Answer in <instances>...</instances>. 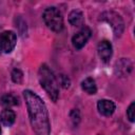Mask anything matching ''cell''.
<instances>
[{"label": "cell", "mask_w": 135, "mask_h": 135, "mask_svg": "<svg viewBox=\"0 0 135 135\" xmlns=\"http://www.w3.org/2000/svg\"><path fill=\"white\" fill-rule=\"evenodd\" d=\"M23 97L35 135H51L49 112L43 100L31 90H25L23 92Z\"/></svg>", "instance_id": "1"}, {"label": "cell", "mask_w": 135, "mask_h": 135, "mask_svg": "<svg viewBox=\"0 0 135 135\" xmlns=\"http://www.w3.org/2000/svg\"><path fill=\"white\" fill-rule=\"evenodd\" d=\"M38 78L40 85L43 88L49 97L56 102L59 97V84L56 76L46 64H41L38 71Z\"/></svg>", "instance_id": "2"}, {"label": "cell", "mask_w": 135, "mask_h": 135, "mask_svg": "<svg viewBox=\"0 0 135 135\" xmlns=\"http://www.w3.org/2000/svg\"><path fill=\"white\" fill-rule=\"evenodd\" d=\"M42 18L45 25L50 30L56 33H59L63 30V17L61 12L57 7L51 6L45 8V11L43 12Z\"/></svg>", "instance_id": "3"}, {"label": "cell", "mask_w": 135, "mask_h": 135, "mask_svg": "<svg viewBox=\"0 0 135 135\" xmlns=\"http://www.w3.org/2000/svg\"><path fill=\"white\" fill-rule=\"evenodd\" d=\"M100 17L103 21H107L112 26L116 37H119L122 34L123 28H124V23L119 14H117L116 12H113V11H108V12L102 13Z\"/></svg>", "instance_id": "4"}, {"label": "cell", "mask_w": 135, "mask_h": 135, "mask_svg": "<svg viewBox=\"0 0 135 135\" xmlns=\"http://www.w3.org/2000/svg\"><path fill=\"white\" fill-rule=\"evenodd\" d=\"M17 36L13 31H5L0 34V51L5 54L11 53L16 46Z\"/></svg>", "instance_id": "5"}, {"label": "cell", "mask_w": 135, "mask_h": 135, "mask_svg": "<svg viewBox=\"0 0 135 135\" xmlns=\"http://www.w3.org/2000/svg\"><path fill=\"white\" fill-rule=\"evenodd\" d=\"M91 34H92V32H91L90 27L83 26V27H82L78 33H76V34L73 36V38H72V43H73L74 47H75L76 50L82 49V47L85 45V43L88 42V40L90 39Z\"/></svg>", "instance_id": "6"}, {"label": "cell", "mask_w": 135, "mask_h": 135, "mask_svg": "<svg viewBox=\"0 0 135 135\" xmlns=\"http://www.w3.org/2000/svg\"><path fill=\"white\" fill-rule=\"evenodd\" d=\"M97 51H98V55H99L100 59L104 63H108L112 57V54H113L112 44L108 40H102L98 43Z\"/></svg>", "instance_id": "7"}, {"label": "cell", "mask_w": 135, "mask_h": 135, "mask_svg": "<svg viewBox=\"0 0 135 135\" xmlns=\"http://www.w3.org/2000/svg\"><path fill=\"white\" fill-rule=\"evenodd\" d=\"M99 113L103 116H111L115 111V103L108 99H101L97 103Z\"/></svg>", "instance_id": "8"}, {"label": "cell", "mask_w": 135, "mask_h": 135, "mask_svg": "<svg viewBox=\"0 0 135 135\" xmlns=\"http://www.w3.org/2000/svg\"><path fill=\"white\" fill-rule=\"evenodd\" d=\"M15 119H16V114H15V112L13 110L7 108V109H4L1 112L0 120L3 123V126H5V127L13 126V123L15 122Z\"/></svg>", "instance_id": "9"}, {"label": "cell", "mask_w": 135, "mask_h": 135, "mask_svg": "<svg viewBox=\"0 0 135 135\" xmlns=\"http://www.w3.org/2000/svg\"><path fill=\"white\" fill-rule=\"evenodd\" d=\"M69 22L73 25V26H80L83 24V14L78 11V9H74L70 13L69 15Z\"/></svg>", "instance_id": "10"}, {"label": "cell", "mask_w": 135, "mask_h": 135, "mask_svg": "<svg viewBox=\"0 0 135 135\" xmlns=\"http://www.w3.org/2000/svg\"><path fill=\"white\" fill-rule=\"evenodd\" d=\"M81 88H82V90H83L85 93H88V94H90V95H94V94H96V92H97V86H96L95 80H94L93 78H91V77L85 78V79L81 82Z\"/></svg>", "instance_id": "11"}, {"label": "cell", "mask_w": 135, "mask_h": 135, "mask_svg": "<svg viewBox=\"0 0 135 135\" xmlns=\"http://www.w3.org/2000/svg\"><path fill=\"white\" fill-rule=\"evenodd\" d=\"M0 102L5 107H14L19 104V99L13 94H5L0 98Z\"/></svg>", "instance_id": "12"}, {"label": "cell", "mask_w": 135, "mask_h": 135, "mask_svg": "<svg viewBox=\"0 0 135 135\" xmlns=\"http://www.w3.org/2000/svg\"><path fill=\"white\" fill-rule=\"evenodd\" d=\"M12 79L15 83H21L23 79V73L19 69H14L12 72Z\"/></svg>", "instance_id": "13"}, {"label": "cell", "mask_w": 135, "mask_h": 135, "mask_svg": "<svg viewBox=\"0 0 135 135\" xmlns=\"http://www.w3.org/2000/svg\"><path fill=\"white\" fill-rule=\"evenodd\" d=\"M59 82H60L61 86L64 88V89H69L70 85H71V80H70V78H69L66 75H64V74H61V75L59 76Z\"/></svg>", "instance_id": "14"}, {"label": "cell", "mask_w": 135, "mask_h": 135, "mask_svg": "<svg viewBox=\"0 0 135 135\" xmlns=\"http://www.w3.org/2000/svg\"><path fill=\"white\" fill-rule=\"evenodd\" d=\"M134 112H135V103L132 102V103L129 105L128 110H127V116H128V118H129V120H130L131 122L134 121V117H135Z\"/></svg>", "instance_id": "15"}, {"label": "cell", "mask_w": 135, "mask_h": 135, "mask_svg": "<svg viewBox=\"0 0 135 135\" xmlns=\"http://www.w3.org/2000/svg\"><path fill=\"white\" fill-rule=\"evenodd\" d=\"M0 135H1V129H0Z\"/></svg>", "instance_id": "16"}, {"label": "cell", "mask_w": 135, "mask_h": 135, "mask_svg": "<svg viewBox=\"0 0 135 135\" xmlns=\"http://www.w3.org/2000/svg\"><path fill=\"white\" fill-rule=\"evenodd\" d=\"M98 135H102V134H98Z\"/></svg>", "instance_id": "17"}]
</instances>
